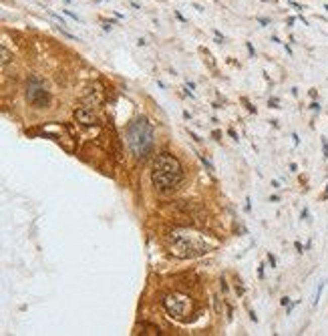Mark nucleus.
Returning a JSON list of instances; mask_svg holds the SVG:
<instances>
[{"mask_svg":"<svg viewBox=\"0 0 328 336\" xmlns=\"http://www.w3.org/2000/svg\"><path fill=\"white\" fill-rule=\"evenodd\" d=\"M127 145L135 157L143 159L153 149V129L145 117H137L127 127Z\"/></svg>","mask_w":328,"mask_h":336,"instance_id":"nucleus-3","label":"nucleus"},{"mask_svg":"<svg viewBox=\"0 0 328 336\" xmlns=\"http://www.w3.org/2000/svg\"><path fill=\"white\" fill-rule=\"evenodd\" d=\"M268 105H270L272 109H278V99H270V101H268Z\"/></svg>","mask_w":328,"mask_h":336,"instance_id":"nucleus-11","label":"nucleus"},{"mask_svg":"<svg viewBox=\"0 0 328 336\" xmlns=\"http://www.w3.org/2000/svg\"><path fill=\"white\" fill-rule=\"evenodd\" d=\"M167 248L175 258H199L207 252V244L203 242L201 234L187 230V228H173L167 234Z\"/></svg>","mask_w":328,"mask_h":336,"instance_id":"nucleus-1","label":"nucleus"},{"mask_svg":"<svg viewBox=\"0 0 328 336\" xmlns=\"http://www.w3.org/2000/svg\"><path fill=\"white\" fill-rule=\"evenodd\" d=\"M141 334H147V336H159L163 334L161 328L157 324H149V322H143L141 324Z\"/></svg>","mask_w":328,"mask_h":336,"instance_id":"nucleus-8","label":"nucleus"},{"mask_svg":"<svg viewBox=\"0 0 328 336\" xmlns=\"http://www.w3.org/2000/svg\"><path fill=\"white\" fill-rule=\"evenodd\" d=\"M310 109H312V111H318L320 107H318V103H312V105H310Z\"/></svg>","mask_w":328,"mask_h":336,"instance_id":"nucleus-17","label":"nucleus"},{"mask_svg":"<svg viewBox=\"0 0 328 336\" xmlns=\"http://www.w3.org/2000/svg\"><path fill=\"white\" fill-rule=\"evenodd\" d=\"M26 99L30 105H34L38 109H46L50 105V93L44 89V85L38 77H30L28 87H26Z\"/></svg>","mask_w":328,"mask_h":336,"instance_id":"nucleus-5","label":"nucleus"},{"mask_svg":"<svg viewBox=\"0 0 328 336\" xmlns=\"http://www.w3.org/2000/svg\"><path fill=\"white\" fill-rule=\"evenodd\" d=\"M163 308L171 318H175V320H185V318L191 314L193 304H191V300H189L187 296H183V294H179V292H173V294H167L163 298Z\"/></svg>","mask_w":328,"mask_h":336,"instance_id":"nucleus-4","label":"nucleus"},{"mask_svg":"<svg viewBox=\"0 0 328 336\" xmlns=\"http://www.w3.org/2000/svg\"><path fill=\"white\" fill-rule=\"evenodd\" d=\"M294 246H296V250H298V252H300V254H302V250H304V248H302V244H300V242H296V244H294Z\"/></svg>","mask_w":328,"mask_h":336,"instance_id":"nucleus-16","label":"nucleus"},{"mask_svg":"<svg viewBox=\"0 0 328 336\" xmlns=\"http://www.w3.org/2000/svg\"><path fill=\"white\" fill-rule=\"evenodd\" d=\"M322 147H324V155L328 157V139H322Z\"/></svg>","mask_w":328,"mask_h":336,"instance_id":"nucleus-13","label":"nucleus"},{"mask_svg":"<svg viewBox=\"0 0 328 336\" xmlns=\"http://www.w3.org/2000/svg\"><path fill=\"white\" fill-rule=\"evenodd\" d=\"M324 8H326V10H328V4H326V6H324Z\"/></svg>","mask_w":328,"mask_h":336,"instance_id":"nucleus-18","label":"nucleus"},{"mask_svg":"<svg viewBox=\"0 0 328 336\" xmlns=\"http://www.w3.org/2000/svg\"><path fill=\"white\" fill-rule=\"evenodd\" d=\"M268 262H270V266H272V268H276V258H274L272 254H268Z\"/></svg>","mask_w":328,"mask_h":336,"instance_id":"nucleus-12","label":"nucleus"},{"mask_svg":"<svg viewBox=\"0 0 328 336\" xmlns=\"http://www.w3.org/2000/svg\"><path fill=\"white\" fill-rule=\"evenodd\" d=\"M65 14H69V16H71V18H75V20H81V18H79V16H77V14H73V12H71V10H65Z\"/></svg>","mask_w":328,"mask_h":336,"instance_id":"nucleus-14","label":"nucleus"},{"mask_svg":"<svg viewBox=\"0 0 328 336\" xmlns=\"http://www.w3.org/2000/svg\"><path fill=\"white\" fill-rule=\"evenodd\" d=\"M0 57H2V59H0V61H2V67H6V65L10 63V59H12V54L8 52L6 46H0Z\"/></svg>","mask_w":328,"mask_h":336,"instance_id":"nucleus-9","label":"nucleus"},{"mask_svg":"<svg viewBox=\"0 0 328 336\" xmlns=\"http://www.w3.org/2000/svg\"><path fill=\"white\" fill-rule=\"evenodd\" d=\"M151 181L159 191H173L175 187H179V183L183 181V169L179 159L167 151L159 153L153 161Z\"/></svg>","mask_w":328,"mask_h":336,"instance_id":"nucleus-2","label":"nucleus"},{"mask_svg":"<svg viewBox=\"0 0 328 336\" xmlns=\"http://www.w3.org/2000/svg\"><path fill=\"white\" fill-rule=\"evenodd\" d=\"M228 133H230V137H232V139H236V141H238V135H236V131H234V129H230Z\"/></svg>","mask_w":328,"mask_h":336,"instance_id":"nucleus-15","label":"nucleus"},{"mask_svg":"<svg viewBox=\"0 0 328 336\" xmlns=\"http://www.w3.org/2000/svg\"><path fill=\"white\" fill-rule=\"evenodd\" d=\"M85 101H87V103H91V107H97V105H101V103L105 101V93H103L101 85H93V87L89 89V93H87Z\"/></svg>","mask_w":328,"mask_h":336,"instance_id":"nucleus-7","label":"nucleus"},{"mask_svg":"<svg viewBox=\"0 0 328 336\" xmlns=\"http://www.w3.org/2000/svg\"><path fill=\"white\" fill-rule=\"evenodd\" d=\"M75 119H77L81 125H85V127L95 125V121H97L93 107H77V109H75Z\"/></svg>","mask_w":328,"mask_h":336,"instance_id":"nucleus-6","label":"nucleus"},{"mask_svg":"<svg viewBox=\"0 0 328 336\" xmlns=\"http://www.w3.org/2000/svg\"><path fill=\"white\" fill-rule=\"evenodd\" d=\"M322 288H324V282L318 286V290H316V296H314V306L318 304V300H320V294H322Z\"/></svg>","mask_w":328,"mask_h":336,"instance_id":"nucleus-10","label":"nucleus"}]
</instances>
